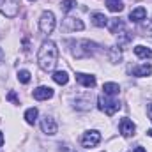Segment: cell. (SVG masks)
I'll return each instance as SVG.
<instances>
[{
  "label": "cell",
  "mask_w": 152,
  "mask_h": 152,
  "mask_svg": "<svg viewBox=\"0 0 152 152\" xmlns=\"http://www.w3.org/2000/svg\"><path fill=\"white\" fill-rule=\"evenodd\" d=\"M134 55L138 58H152V50L143 44H138V46H134Z\"/></svg>",
  "instance_id": "14"
},
{
  "label": "cell",
  "mask_w": 152,
  "mask_h": 152,
  "mask_svg": "<svg viewBox=\"0 0 152 152\" xmlns=\"http://www.w3.org/2000/svg\"><path fill=\"white\" fill-rule=\"evenodd\" d=\"M7 101H11L12 104H20V99H18V96H16L14 90H11V92L7 94Z\"/></svg>",
  "instance_id": "25"
},
{
  "label": "cell",
  "mask_w": 152,
  "mask_h": 152,
  "mask_svg": "<svg viewBox=\"0 0 152 152\" xmlns=\"http://www.w3.org/2000/svg\"><path fill=\"white\" fill-rule=\"evenodd\" d=\"M20 9V0H2L0 2V12L7 18H14Z\"/></svg>",
  "instance_id": "5"
},
{
  "label": "cell",
  "mask_w": 152,
  "mask_h": 152,
  "mask_svg": "<svg viewBox=\"0 0 152 152\" xmlns=\"http://www.w3.org/2000/svg\"><path fill=\"white\" fill-rule=\"evenodd\" d=\"M30 73L27 71V69H21V71H18V80L21 81V83H28L30 81Z\"/></svg>",
  "instance_id": "24"
},
{
  "label": "cell",
  "mask_w": 152,
  "mask_h": 152,
  "mask_svg": "<svg viewBox=\"0 0 152 152\" xmlns=\"http://www.w3.org/2000/svg\"><path fill=\"white\" fill-rule=\"evenodd\" d=\"M30 2H34V0H30Z\"/></svg>",
  "instance_id": "32"
},
{
  "label": "cell",
  "mask_w": 152,
  "mask_h": 152,
  "mask_svg": "<svg viewBox=\"0 0 152 152\" xmlns=\"http://www.w3.org/2000/svg\"><path fill=\"white\" fill-rule=\"evenodd\" d=\"M97 104H99V110H101V112H104L108 117L115 115L118 110H120V103H118L117 99H112V97H110V96H106V94H104V96H99Z\"/></svg>",
  "instance_id": "2"
},
{
  "label": "cell",
  "mask_w": 152,
  "mask_h": 152,
  "mask_svg": "<svg viewBox=\"0 0 152 152\" xmlns=\"http://www.w3.org/2000/svg\"><path fill=\"white\" fill-rule=\"evenodd\" d=\"M122 27H124V25H122V21H120L118 18H113V20L108 21V28H110L112 34H117L118 30H122Z\"/></svg>",
  "instance_id": "21"
},
{
  "label": "cell",
  "mask_w": 152,
  "mask_h": 152,
  "mask_svg": "<svg viewBox=\"0 0 152 152\" xmlns=\"http://www.w3.org/2000/svg\"><path fill=\"white\" fill-rule=\"evenodd\" d=\"M106 5H108V9H110L112 12H120V11L124 9L122 0H106Z\"/></svg>",
  "instance_id": "20"
},
{
  "label": "cell",
  "mask_w": 152,
  "mask_h": 152,
  "mask_svg": "<svg viewBox=\"0 0 152 152\" xmlns=\"http://www.w3.org/2000/svg\"><path fill=\"white\" fill-rule=\"evenodd\" d=\"M51 78H53V81L58 83V85H67V81H69V76H67L66 71H55Z\"/></svg>",
  "instance_id": "18"
},
{
  "label": "cell",
  "mask_w": 152,
  "mask_h": 152,
  "mask_svg": "<svg viewBox=\"0 0 152 152\" xmlns=\"http://www.w3.org/2000/svg\"><path fill=\"white\" fill-rule=\"evenodd\" d=\"M129 71H131V75H133V76H138V78H142V76H149V75H151V73H152V66H151V64L134 66V67H131Z\"/></svg>",
  "instance_id": "13"
},
{
  "label": "cell",
  "mask_w": 152,
  "mask_h": 152,
  "mask_svg": "<svg viewBox=\"0 0 152 152\" xmlns=\"http://www.w3.org/2000/svg\"><path fill=\"white\" fill-rule=\"evenodd\" d=\"M2 62H4V50L0 48V64H2Z\"/></svg>",
  "instance_id": "28"
},
{
  "label": "cell",
  "mask_w": 152,
  "mask_h": 152,
  "mask_svg": "<svg viewBox=\"0 0 152 152\" xmlns=\"http://www.w3.org/2000/svg\"><path fill=\"white\" fill-rule=\"evenodd\" d=\"M37 117H39V112H37V108H28L27 112H25V120H27V124H36V120H37Z\"/></svg>",
  "instance_id": "19"
},
{
  "label": "cell",
  "mask_w": 152,
  "mask_h": 152,
  "mask_svg": "<svg viewBox=\"0 0 152 152\" xmlns=\"http://www.w3.org/2000/svg\"><path fill=\"white\" fill-rule=\"evenodd\" d=\"M147 113H149V118L152 120V104H149V108H147Z\"/></svg>",
  "instance_id": "27"
},
{
  "label": "cell",
  "mask_w": 152,
  "mask_h": 152,
  "mask_svg": "<svg viewBox=\"0 0 152 152\" xmlns=\"http://www.w3.org/2000/svg\"><path fill=\"white\" fill-rule=\"evenodd\" d=\"M134 152H147V151H145L143 147H136V149H134Z\"/></svg>",
  "instance_id": "29"
},
{
  "label": "cell",
  "mask_w": 152,
  "mask_h": 152,
  "mask_svg": "<svg viewBox=\"0 0 152 152\" xmlns=\"http://www.w3.org/2000/svg\"><path fill=\"white\" fill-rule=\"evenodd\" d=\"M99 142H101V133L96 131V129H90V131L83 133V136H81V145L83 147H96Z\"/></svg>",
  "instance_id": "6"
},
{
  "label": "cell",
  "mask_w": 152,
  "mask_h": 152,
  "mask_svg": "<svg viewBox=\"0 0 152 152\" xmlns=\"http://www.w3.org/2000/svg\"><path fill=\"white\" fill-rule=\"evenodd\" d=\"M58 60V48L53 41H44L37 51V64L42 71H53Z\"/></svg>",
  "instance_id": "1"
},
{
  "label": "cell",
  "mask_w": 152,
  "mask_h": 152,
  "mask_svg": "<svg viewBox=\"0 0 152 152\" xmlns=\"http://www.w3.org/2000/svg\"><path fill=\"white\" fill-rule=\"evenodd\" d=\"M131 41V36L127 32H120L118 34V44H124V42H129Z\"/></svg>",
  "instance_id": "26"
},
{
  "label": "cell",
  "mask_w": 152,
  "mask_h": 152,
  "mask_svg": "<svg viewBox=\"0 0 152 152\" xmlns=\"http://www.w3.org/2000/svg\"><path fill=\"white\" fill-rule=\"evenodd\" d=\"M53 97V88L51 87H37L34 90V99L37 101H46V99H51Z\"/></svg>",
  "instance_id": "9"
},
{
  "label": "cell",
  "mask_w": 152,
  "mask_h": 152,
  "mask_svg": "<svg viewBox=\"0 0 152 152\" xmlns=\"http://www.w3.org/2000/svg\"><path fill=\"white\" fill-rule=\"evenodd\" d=\"M76 5V0H62V4H60V9L64 11V12H69L73 7Z\"/></svg>",
  "instance_id": "23"
},
{
  "label": "cell",
  "mask_w": 152,
  "mask_h": 152,
  "mask_svg": "<svg viewBox=\"0 0 152 152\" xmlns=\"http://www.w3.org/2000/svg\"><path fill=\"white\" fill-rule=\"evenodd\" d=\"M103 92L106 94V96H110V97H115L118 92H120V87L113 83V81H108V83H104L103 85Z\"/></svg>",
  "instance_id": "15"
},
{
  "label": "cell",
  "mask_w": 152,
  "mask_h": 152,
  "mask_svg": "<svg viewBox=\"0 0 152 152\" xmlns=\"http://www.w3.org/2000/svg\"><path fill=\"white\" fill-rule=\"evenodd\" d=\"M118 129H120V134H122V136L129 138V136H133V134H134L136 126H134V122H133V120H129V118H122V120H120V124H118Z\"/></svg>",
  "instance_id": "8"
},
{
  "label": "cell",
  "mask_w": 152,
  "mask_h": 152,
  "mask_svg": "<svg viewBox=\"0 0 152 152\" xmlns=\"http://www.w3.org/2000/svg\"><path fill=\"white\" fill-rule=\"evenodd\" d=\"M147 18V9L145 7H136V9H133L131 12H129V20L133 21V23H140V21H143Z\"/></svg>",
  "instance_id": "11"
},
{
  "label": "cell",
  "mask_w": 152,
  "mask_h": 152,
  "mask_svg": "<svg viewBox=\"0 0 152 152\" xmlns=\"http://www.w3.org/2000/svg\"><path fill=\"white\" fill-rule=\"evenodd\" d=\"M108 58H110L112 64H118V62L122 60V51H120L118 46H112V48L108 50Z\"/></svg>",
  "instance_id": "16"
},
{
  "label": "cell",
  "mask_w": 152,
  "mask_h": 152,
  "mask_svg": "<svg viewBox=\"0 0 152 152\" xmlns=\"http://www.w3.org/2000/svg\"><path fill=\"white\" fill-rule=\"evenodd\" d=\"M2 145H4V134L0 133V147H2Z\"/></svg>",
  "instance_id": "30"
},
{
  "label": "cell",
  "mask_w": 152,
  "mask_h": 152,
  "mask_svg": "<svg viewBox=\"0 0 152 152\" xmlns=\"http://www.w3.org/2000/svg\"><path fill=\"white\" fill-rule=\"evenodd\" d=\"M55 25H57V20H55V14L51 11H44L41 14V20H39V30L42 34H51L55 30Z\"/></svg>",
  "instance_id": "4"
},
{
  "label": "cell",
  "mask_w": 152,
  "mask_h": 152,
  "mask_svg": "<svg viewBox=\"0 0 152 152\" xmlns=\"http://www.w3.org/2000/svg\"><path fill=\"white\" fill-rule=\"evenodd\" d=\"M147 134H149V136H152V129H149V131H147Z\"/></svg>",
  "instance_id": "31"
},
{
  "label": "cell",
  "mask_w": 152,
  "mask_h": 152,
  "mask_svg": "<svg viewBox=\"0 0 152 152\" xmlns=\"http://www.w3.org/2000/svg\"><path fill=\"white\" fill-rule=\"evenodd\" d=\"M41 129H42V133L44 134H50V136H53L55 133H57V122H55V118L53 117H50V115H44L42 118H41Z\"/></svg>",
  "instance_id": "7"
},
{
  "label": "cell",
  "mask_w": 152,
  "mask_h": 152,
  "mask_svg": "<svg viewBox=\"0 0 152 152\" xmlns=\"http://www.w3.org/2000/svg\"><path fill=\"white\" fill-rule=\"evenodd\" d=\"M142 34L152 37V21L151 20H143V23H142Z\"/></svg>",
  "instance_id": "22"
},
{
  "label": "cell",
  "mask_w": 152,
  "mask_h": 152,
  "mask_svg": "<svg viewBox=\"0 0 152 152\" xmlns=\"http://www.w3.org/2000/svg\"><path fill=\"white\" fill-rule=\"evenodd\" d=\"M96 48H97L96 42H90V41L83 39V41H78V42H76V48H75L73 53H75L76 58H83V57H90V55H94Z\"/></svg>",
  "instance_id": "3"
},
{
  "label": "cell",
  "mask_w": 152,
  "mask_h": 152,
  "mask_svg": "<svg viewBox=\"0 0 152 152\" xmlns=\"http://www.w3.org/2000/svg\"><path fill=\"white\" fill-rule=\"evenodd\" d=\"M92 23L96 27H106L108 25V18L103 14V12H94L92 14Z\"/></svg>",
  "instance_id": "17"
},
{
  "label": "cell",
  "mask_w": 152,
  "mask_h": 152,
  "mask_svg": "<svg viewBox=\"0 0 152 152\" xmlns=\"http://www.w3.org/2000/svg\"><path fill=\"white\" fill-rule=\"evenodd\" d=\"M76 81H78L80 85L87 87V88H92V87H96V76H92V75L78 73V75H76Z\"/></svg>",
  "instance_id": "10"
},
{
  "label": "cell",
  "mask_w": 152,
  "mask_h": 152,
  "mask_svg": "<svg viewBox=\"0 0 152 152\" xmlns=\"http://www.w3.org/2000/svg\"><path fill=\"white\" fill-rule=\"evenodd\" d=\"M64 27L69 28V30H83V28H85L83 21L78 20V18H73V16H67V18L64 20Z\"/></svg>",
  "instance_id": "12"
}]
</instances>
